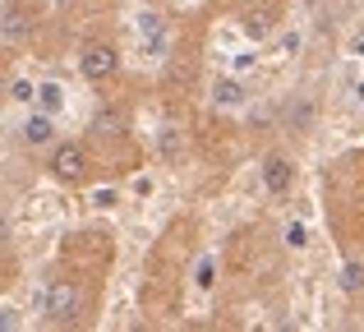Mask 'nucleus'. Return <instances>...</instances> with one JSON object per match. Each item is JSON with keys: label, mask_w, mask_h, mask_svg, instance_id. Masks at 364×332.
<instances>
[{"label": "nucleus", "mask_w": 364, "mask_h": 332, "mask_svg": "<svg viewBox=\"0 0 364 332\" xmlns=\"http://www.w3.org/2000/svg\"><path fill=\"white\" fill-rule=\"evenodd\" d=\"M42 309H46V323H55V328L79 323V314H83V287L74 277H51V287H46V296H42Z\"/></svg>", "instance_id": "f257e3e1"}, {"label": "nucleus", "mask_w": 364, "mask_h": 332, "mask_svg": "<svg viewBox=\"0 0 364 332\" xmlns=\"http://www.w3.org/2000/svg\"><path fill=\"white\" fill-rule=\"evenodd\" d=\"M46 171H51L60 185H83V180H88V148H83L79 139H60V144H51Z\"/></svg>", "instance_id": "f03ea898"}, {"label": "nucleus", "mask_w": 364, "mask_h": 332, "mask_svg": "<svg viewBox=\"0 0 364 332\" xmlns=\"http://www.w3.org/2000/svg\"><path fill=\"white\" fill-rule=\"evenodd\" d=\"M79 74L88 83H107L120 74V51L116 42H102V37H92V42L79 46Z\"/></svg>", "instance_id": "7ed1b4c3"}, {"label": "nucleus", "mask_w": 364, "mask_h": 332, "mask_svg": "<svg viewBox=\"0 0 364 332\" xmlns=\"http://www.w3.org/2000/svg\"><path fill=\"white\" fill-rule=\"evenodd\" d=\"M291 185H295V162L291 157H282V153H272V157H263V189L267 194H291Z\"/></svg>", "instance_id": "20e7f679"}, {"label": "nucleus", "mask_w": 364, "mask_h": 332, "mask_svg": "<svg viewBox=\"0 0 364 332\" xmlns=\"http://www.w3.org/2000/svg\"><path fill=\"white\" fill-rule=\"evenodd\" d=\"M18 134H23V144H28V148H46V144H55V120H51V111H37V116H28Z\"/></svg>", "instance_id": "39448f33"}, {"label": "nucleus", "mask_w": 364, "mask_h": 332, "mask_svg": "<svg viewBox=\"0 0 364 332\" xmlns=\"http://www.w3.org/2000/svg\"><path fill=\"white\" fill-rule=\"evenodd\" d=\"M337 287H341V296H360V291H364V259H346V263H341Z\"/></svg>", "instance_id": "423d86ee"}, {"label": "nucleus", "mask_w": 364, "mask_h": 332, "mask_svg": "<svg viewBox=\"0 0 364 332\" xmlns=\"http://www.w3.org/2000/svg\"><path fill=\"white\" fill-rule=\"evenodd\" d=\"M213 102H217V107H245V83L222 79V83L213 88Z\"/></svg>", "instance_id": "0eeeda50"}, {"label": "nucleus", "mask_w": 364, "mask_h": 332, "mask_svg": "<svg viewBox=\"0 0 364 332\" xmlns=\"http://www.w3.org/2000/svg\"><path fill=\"white\" fill-rule=\"evenodd\" d=\"M28 28H33V18H28L23 9H9V14H5V23H0V33H5L9 42H23V37H28Z\"/></svg>", "instance_id": "6e6552de"}, {"label": "nucleus", "mask_w": 364, "mask_h": 332, "mask_svg": "<svg viewBox=\"0 0 364 332\" xmlns=\"http://www.w3.org/2000/svg\"><path fill=\"white\" fill-rule=\"evenodd\" d=\"M60 107H65V88L60 83H37V111H51L55 116Z\"/></svg>", "instance_id": "1a4fd4ad"}, {"label": "nucleus", "mask_w": 364, "mask_h": 332, "mask_svg": "<svg viewBox=\"0 0 364 332\" xmlns=\"http://www.w3.org/2000/svg\"><path fill=\"white\" fill-rule=\"evenodd\" d=\"M92 129H97V134H107V139H120L124 134V111H97Z\"/></svg>", "instance_id": "9d476101"}, {"label": "nucleus", "mask_w": 364, "mask_h": 332, "mask_svg": "<svg viewBox=\"0 0 364 332\" xmlns=\"http://www.w3.org/2000/svg\"><path fill=\"white\" fill-rule=\"evenodd\" d=\"M9 97H14V102H37V88L18 79V83H9Z\"/></svg>", "instance_id": "9b49d317"}, {"label": "nucleus", "mask_w": 364, "mask_h": 332, "mask_svg": "<svg viewBox=\"0 0 364 332\" xmlns=\"http://www.w3.org/2000/svg\"><path fill=\"white\" fill-rule=\"evenodd\" d=\"M245 33H249V37H263V33H267V14H249V18H245Z\"/></svg>", "instance_id": "f8f14e48"}, {"label": "nucleus", "mask_w": 364, "mask_h": 332, "mask_svg": "<svg viewBox=\"0 0 364 332\" xmlns=\"http://www.w3.org/2000/svg\"><path fill=\"white\" fill-rule=\"evenodd\" d=\"M286 245H291V250H300V245H304V226H300V222L286 231Z\"/></svg>", "instance_id": "ddd939ff"}, {"label": "nucleus", "mask_w": 364, "mask_h": 332, "mask_svg": "<svg viewBox=\"0 0 364 332\" xmlns=\"http://www.w3.org/2000/svg\"><path fill=\"white\" fill-rule=\"evenodd\" d=\"M0 328H18V314H14V309H0Z\"/></svg>", "instance_id": "4468645a"}, {"label": "nucleus", "mask_w": 364, "mask_h": 332, "mask_svg": "<svg viewBox=\"0 0 364 332\" xmlns=\"http://www.w3.org/2000/svg\"><path fill=\"white\" fill-rule=\"evenodd\" d=\"M5 97H9V74L0 70V102H5Z\"/></svg>", "instance_id": "2eb2a0df"}, {"label": "nucleus", "mask_w": 364, "mask_h": 332, "mask_svg": "<svg viewBox=\"0 0 364 332\" xmlns=\"http://www.w3.org/2000/svg\"><path fill=\"white\" fill-rule=\"evenodd\" d=\"M360 102H364V83H360Z\"/></svg>", "instance_id": "dca6fc26"}, {"label": "nucleus", "mask_w": 364, "mask_h": 332, "mask_svg": "<svg viewBox=\"0 0 364 332\" xmlns=\"http://www.w3.org/2000/svg\"><path fill=\"white\" fill-rule=\"evenodd\" d=\"M360 51H364V42H360Z\"/></svg>", "instance_id": "f3484780"}, {"label": "nucleus", "mask_w": 364, "mask_h": 332, "mask_svg": "<svg viewBox=\"0 0 364 332\" xmlns=\"http://www.w3.org/2000/svg\"><path fill=\"white\" fill-rule=\"evenodd\" d=\"M60 5H65V0H60Z\"/></svg>", "instance_id": "a211bd4d"}]
</instances>
